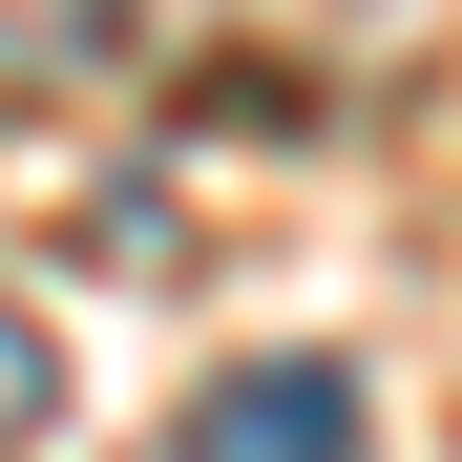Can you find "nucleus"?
Instances as JSON below:
<instances>
[{"label": "nucleus", "mask_w": 462, "mask_h": 462, "mask_svg": "<svg viewBox=\"0 0 462 462\" xmlns=\"http://www.w3.org/2000/svg\"><path fill=\"white\" fill-rule=\"evenodd\" d=\"M126 42L169 63V85H273V106H316V85L420 63L441 0H126Z\"/></svg>", "instance_id": "f257e3e1"}, {"label": "nucleus", "mask_w": 462, "mask_h": 462, "mask_svg": "<svg viewBox=\"0 0 462 462\" xmlns=\"http://www.w3.org/2000/svg\"><path fill=\"white\" fill-rule=\"evenodd\" d=\"M85 63H126V0H0V106H63Z\"/></svg>", "instance_id": "7ed1b4c3"}, {"label": "nucleus", "mask_w": 462, "mask_h": 462, "mask_svg": "<svg viewBox=\"0 0 462 462\" xmlns=\"http://www.w3.org/2000/svg\"><path fill=\"white\" fill-rule=\"evenodd\" d=\"M42 420H63V337H42V316H22V294H0V462H22V441H42Z\"/></svg>", "instance_id": "20e7f679"}, {"label": "nucleus", "mask_w": 462, "mask_h": 462, "mask_svg": "<svg viewBox=\"0 0 462 462\" xmlns=\"http://www.w3.org/2000/svg\"><path fill=\"white\" fill-rule=\"evenodd\" d=\"M169 462H357V378L337 357H231L169 420Z\"/></svg>", "instance_id": "f03ea898"}]
</instances>
